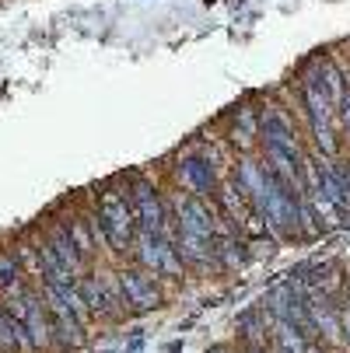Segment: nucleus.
Masks as SVG:
<instances>
[{"mask_svg":"<svg viewBox=\"0 0 350 353\" xmlns=\"http://www.w3.org/2000/svg\"><path fill=\"white\" fill-rule=\"evenodd\" d=\"M130 252H133V263L144 266L147 273H155L158 280H182V276H186V266H182V259H179L175 245L165 241L162 234L137 231Z\"/></svg>","mask_w":350,"mask_h":353,"instance_id":"20e7f679","label":"nucleus"},{"mask_svg":"<svg viewBox=\"0 0 350 353\" xmlns=\"http://www.w3.org/2000/svg\"><path fill=\"white\" fill-rule=\"evenodd\" d=\"M245 252H249V241L238 231H217L214 234V256H217L221 270H238L245 263Z\"/></svg>","mask_w":350,"mask_h":353,"instance_id":"f8f14e48","label":"nucleus"},{"mask_svg":"<svg viewBox=\"0 0 350 353\" xmlns=\"http://www.w3.org/2000/svg\"><path fill=\"white\" fill-rule=\"evenodd\" d=\"M28 312H25V329L32 336V346L35 350H46L53 346V319H49V308H46V297H39L35 290H28Z\"/></svg>","mask_w":350,"mask_h":353,"instance_id":"1a4fd4ad","label":"nucleus"},{"mask_svg":"<svg viewBox=\"0 0 350 353\" xmlns=\"http://www.w3.org/2000/svg\"><path fill=\"white\" fill-rule=\"evenodd\" d=\"M0 350H14V336H11V322H8L4 308H0Z\"/></svg>","mask_w":350,"mask_h":353,"instance_id":"dca6fc26","label":"nucleus"},{"mask_svg":"<svg viewBox=\"0 0 350 353\" xmlns=\"http://www.w3.org/2000/svg\"><path fill=\"white\" fill-rule=\"evenodd\" d=\"M256 140H260V116L249 109V105H242L238 112H235V126H231V143L242 150V154H253V147H256Z\"/></svg>","mask_w":350,"mask_h":353,"instance_id":"ddd939ff","label":"nucleus"},{"mask_svg":"<svg viewBox=\"0 0 350 353\" xmlns=\"http://www.w3.org/2000/svg\"><path fill=\"white\" fill-rule=\"evenodd\" d=\"M231 175L242 185V192L249 196V203H253V210L266 224V234L277 245L280 241H302V203L305 199H294L277 182V175L263 165V158L238 154Z\"/></svg>","mask_w":350,"mask_h":353,"instance_id":"f257e3e1","label":"nucleus"},{"mask_svg":"<svg viewBox=\"0 0 350 353\" xmlns=\"http://www.w3.org/2000/svg\"><path fill=\"white\" fill-rule=\"evenodd\" d=\"M67 231H70V241L77 245L81 256L91 259L95 256V231H91V224L84 217H74V221H67Z\"/></svg>","mask_w":350,"mask_h":353,"instance_id":"4468645a","label":"nucleus"},{"mask_svg":"<svg viewBox=\"0 0 350 353\" xmlns=\"http://www.w3.org/2000/svg\"><path fill=\"white\" fill-rule=\"evenodd\" d=\"M18 270H21V266H18V256H14V252H0V290L18 280Z\"/></svg>","mask_w":350,"mask_h":353,"instance_id":"2eb2a0df","label":"nucleus"},{"mask_svg":"<svg viewBox=\"0 0 350 353\" xmlns=\"http://www.w3.org/2000/svg\"><path fill=\"white\" fill-rule=\"evenodd\" d=\"M119 273V283H123V297H126V308L130 312H158L165 305V294L158 287V276L147 273L144 266H126V270H116Z\"/></svg>","mask_w":350,"mask_h":353,"instance_id":"423d86ee","label":"nucleus"},{"mask_svg":"<svg viewBox=\"0 0 350 353\" xmlns=\"http://www.w3.org/2000/svg\"><path fill=\"white\" fill-rule=\"evenodd\" d=\"M172 179H175V189L189 192V196H200V199H214L217 185H221V165H217V154L207 147L193 143L189 150L175 158V168H172Z\"/></svg>","mask_w":350,"mask_h":353,"instance_id":"7ed1b4c3","label":"nucleus"},{"mask_svg":"<svg viewBox=\"0 0 350 353\" xmlns=\"http://www.w3.org/2000/svg\"><path fill=\"white\" fill-rule=\"evenodd\" d=\"M46 245L53 248V256L60 259V266L70 273V276H84L88 273V259L77 252V245L70 241V231H67V224H49V231H46Z\"/></svg>","mask_w":350,"mask_h":353,"instance_id":"6e6552de","label":"nucleus"},{"mask_svg":"<svg viewBox=\"0 0 350 353\" xmlns=\"http://www.w3.org/2000/svg\"><path fill=\"white\" fill-rule=\"evenodd\" d=\"M238 353H266V350H249V346H242Z\"/></svg>","mask_w":350,"mask_h":353,"instance_id":"6ab92c4d","label":"nucleus"},{"mask_svg":"<svg viewBox=\"0 0 350 353\" xmlns=\"http://www.w3.org/2000/svg\"><path fill=\"white\" fill-rule=\"evenodd\" d=\"M175 252L186 266V273H217V256H214V238H196V234H179L175 238Z\"/></svg>","mask_w":350,"mask_h":353,"instance_id":"0eeeda50","label":"nucleus"},{"mask_svg":"<svg viewBox=\"0 0 350 353\" xmlns=\"http://www.w3.org/2000/svg\"><path fill=\"white\" fill-rule=\"evenodd\" d=\"M266 319H270V312H266L263 305L253 308V312H245V315L238 319L242 346H249V350H270V325H266Z\"/></svg>","mask_w":350,"mask_h":353,"instance_id":"9d476101","label":"nucleus"},{"mask_svg":"<svg viewBox=\"0 0 350 353\" xmlns=\"http://www.w3.org/2000/svg\"><path fill=\"white\" fill-rule=\"evenodd\" d=\"M95 238H106L113 252H130L133 238H137V217L130 207L126 189H113L102 185L98 189V203H95V217L88 221Z\"/></svg>","mask_w":350,"mask_h":353,"instance_id":"f03ea898","label":"nucleus"},{"mask_svg":"<svg viewBox=\"0 0 350 353\" xmlns=\"http://www.w3.org/2000/svg\"><path fill=\"white\" fill-rule=\"evenodd\" d=\"M77 290H81V297H84V305H88L91 319H116V315H113V305H109V294H106V283H102V276H98V270H95V273H84V276L77 280Z\"/></svg>","mask_w":350,"mask_h":353,"instance_id":"9b49d317","label":"nucleus"},{"mask_svg":"<svg viewBox=\"0 0 350 353\" xmlns=\"http://www.w3.org/2000/svg\"><path fill=\"white\" fill-rule=\"evenodd\" d=\"M214 203L221 207V214L228 217V224H231L245 241L266 234V224H263L260 214L253 210V203H249V196H245L242 185L235 182V175H224V179H221V185H217V192H214Z\"/></svg>","mask_w":350,"mask_h":353,"instance_id":"39448f33","label":"nucleus"},{"mask_svg":"<svg viewBox=\"0 0 350 353\" xmlns=\"http://www.w3.org/2000/svg\"><path fill=\"white\" fill-rule=\"evenodd\" d=\"M336 315H340V329H343V343H347V350H350V305H336Z\"/></svg>","mask_w":350,"mask_h":353,"instance_id":"f3484780","label":"nucleus"},{"mask_svg":"<svg viewBox=\"0 0 350 353\" xmlns=\"http://www.w3.org/2000/svg\"><path fill=\"white\" fill-rule=\"evenodd\" d=\"M336 353H350V350H336Z\"/></svg>","mask_w":350,"mask_h":353,"instance_id":"aec40b11","label":"nucleus"},{"mask_svg":"<svg viewBox=\"0 0 350 353\" xmlns=\"http://www.w3.org/2000/svg\"><path fill=\"white\" fill-rule=\"evenodd\" d=\"M340 112H343V126L350 130V91H347V98H343V105H340Z\"/></svg>","mask_w":350,"mask_h":353,"instance_id":"a211bd4d","label":"nucleus"}]
</instances>
